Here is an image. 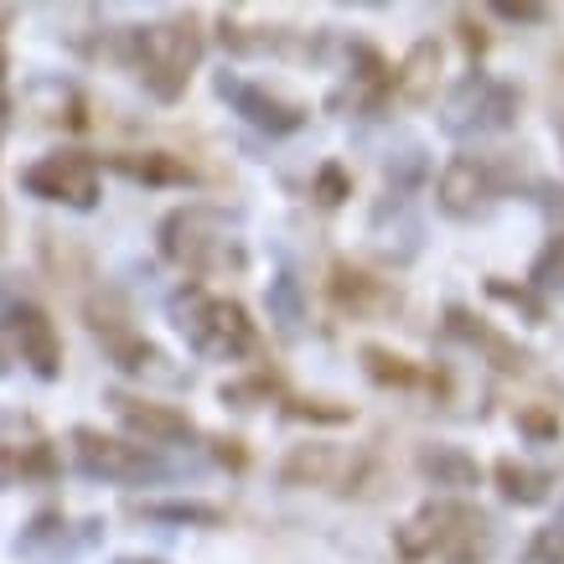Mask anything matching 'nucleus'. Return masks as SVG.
<instances>
[{
	"label": "nucleus",
	"mask_w": 564,
	"mask_h": 564,
	"mask_svg": "<svg viewBox=\"0 0 564 564\" xmlns=\"http://www.w3.org/2000/svg\"><path fill=\"white\" fill-rule=\"evenodd\" d=\"M172 322L197 358L239 362L259 347V332L249 322V311L239 301H228V295L203 291V285H187V291L172 295Z\"/></svg>",
	"instance_id": "f257e3e1"
},
{
	"label": "nucleus",
	"mask_w": 564,
	"mask_h": 564,
	"mask_svg": "<svg viewBox=\"0 0 564 564\" xmlns=\"http://www.w3.org/2000/svg\"><path fill=\"white\" fill-rule=\"evenodd\" d=\"M393 549L404 560H430V554H451V564H477L492 549V518L466 508V502H425L420 513L393 533Z\"/></svg>",
	"instance_id": "f03ea898"
},
{
	"label": "nucleus",
	"mask_w": 564,
	"mask_h": 564,
	"mask_svg": "<svg viewBox=\"0 0 564 564\" xmlns=\"http://www.w3.org/2000/svg\"><path fill=\"white\" fill-rule=\"evenodd\" d=\"M130 63H135L140 84L151 88L155 99H182L192 68L203 63V32L192 17L155 21V26H135L130 32Z\"/></svg>",
	"instance_id": "7ed1b4c3"
},
{
	"label": "nucleus",
	"mask_w": 564,
	"mask_h": 564,
	"mask_svg": "<svg viewBox=\"0 0 564 564\" xmlns=\"http://www.w3.org/2000/svg\"><path fill=\"white\" fill-rule=\"evenodd\" d=\"M73 466L94 481H120V487H151V481H172L187 466L161 456L145 441H120V435H104V430L78 425L73 430Z\"/></svg>",
	"instance_id": "20e7f679"
},
{
	"label": "nucleus",
	"mask_w": 564,
	"mask_h": 564,
	"mask_svg": "<svg viewBox=\"0 0 564 564\" xmlns=\"http://www.w3.org/2000/svg\"><path fill=\"white\" fill-rule=\"evenodd\" d=\"M523 109V88L492 73H466L462 84L441 99V130L456 140H481V135H502L518 124Z\"/></svg>",
	"instance_id": "39448f33"
},
{
	"label": "nucleus",
	"mask_w": 564,
	"mask_h": 564,
	"mask_svg": "<svg viewBox=\"0 0 564 564\" xmlns=\"http://www.w3.org/2000/svg\"><path fill=\"white\" fill-rule=\"evenodd\" d=\"M161 254L182 264V270H197V274H213V270H243V249L228 239V213L218 207H176L172 218L161 223Z\"/></svg>",
	"instance_id": "423d86ee"
},
{
	"label": "nucleus",
	"mask_w": 564,
	"mask_h": 564,
	"mask_svg": "<svg viewBox=\"0 0 564 564\" xmlns=\"http://www.w3.org/2000/svg\"><path fill=\"white\" fill-rule=\"evenodd\" d=\"M21 187L42 197V203H63L73 213H88L99 203V161L84 151H52L21 172Z\"/></svg>",
	"instance_id": "0eeeda50"
},
{
	"label": "nucleus",
	"mask_w": 564,
	"mask_h": 564,
	"mask_svg": "<svg viewBox=\"0 0 564 564\" xmlns=\"http://www.w3.org/2000/svg\"><path fill=\"white\" fill-rule=\"evenodd\" d=\"M213 88H218V99L228 104L243 124H254L264 135H295V130L306 124V109H301V104L280 99V94H270L264 84H249L239 73H218Z\"/></svg>",
	"instance_id": "6e6552de"
},
{
	"label": "nucleus",
	"mask_w": 564,
	"mask_h": 564,
	"mask_svg": "<svg viewBox=\"0 0 564 564\" xmlns=\"http://www.w3.org/2000/svg\"><path fill=\"white\" fill-rule=\"evenodd\" d=\"M497 197H502V182H497V166L487 155H456V161H445L441 182H435V203L451 218H477Z\"/></svg>",
	"instance_id": "1a4fd4ad"
},
{
	"label": "nucleus",
	"mask_w": 564,
	"mask_h": 564,
	"mask_svg": "<svg viewBox=\"0 0 564 564\" xmlns=\"http://www.w3.org/2000/svg\"><path fill=\"white\" fill-rule=\"evenodd\" d=\"M11 337H17L21 347V362L32 368L36 378H57L63 373V343H57V326H52V316L42 306H26L21 301L17 311H11Z\"/></svg>",
	"instance_id": "9d476101"
},
{
	"label": "nucleus",
	"mask_w": 564,
	"mask_h": 564,
	"mask_svg": "<svg viewBox=\"0 0 564 564\" xmlns=\"http://www.w3.org/2000/svg\"><path fill=\"white\" fill-rule=\"evenodd\" d=\"M109 404L124 420V430H135L145 445H182L197 435V425L172 404H151V399H130V393H109Z\"/></svg>",
	"instance_id": "9b49d317"
},
{
	"label": "nucleus",
	"mask_w": 564,
	"mask_h": 564,
	"mask_svg": "<svg viewBox=\"0 0 564 564\" xmlns=\"http://www.w3.org/2000/svg\"><path fill=\"white\" fill-rule=\"evenodd\" d=\"M343 466L352 471L358 462H347L343 451H332V445H295L285 466H280V481L285 487H337L343 481ZM343 492V487H337Z\"/></svg>",
	"instance_id": "f8f14e48"
},
{
	"label": "nucleus",
	"mask_w": 564,
	"mask_h": 564,
	"mask_svg": "<svg viewBox=\"0 0 564 564\" xmlns=\"http://www.w3.org/2000/svg\"><path fill=\"white\" fill-rule=\"evenodd\" d=\"M445 326H451V337H462L466 347H477V352H487L492 358V368H502V373H523V362H529V352L523 347H513L508 337H497L492 326H481L471 311L451 306L445 311Z\"/></svg>",
	"instance_id": "ddd939ff"
},
{
	"label": "nucleus",
	"mask_w": 564,
	"mask_h": 564,
	"mask_svg": "<svg viewBox=\"0 0 564 564\" xmlns=\"http://www.w3.org/2000/svg\"><path fill=\"white\" fill-rule=\"evenodd\" d=\"M109 166L124 172L130 182H145V187H192V166L166 151H130V155H115Z\"/></svg>",
	"instance_id": "4468645a"
},
{
	"label": "nucleus",
	"mask_w": 564,
	"mask_h": 564,
	"mask_svg": "<svg viewBox=\"0 0 564 564\" xmlns=\"http://www.w3.org/2000/svg\"><path fill=\"white\" fill-rule=\"evenodd\" d=\"M492 481H497V492L508 497V502H518V508H539V502H549V492H554V471L523 466V462H513V456L492 466Z\"/></svg>",
	"instance_id": "2eb2a0df"
},
{
	"label": "nucleus",
	"mask_w": 564,
	"mask_h": 564,
	"mask_svg": "<svg viewBox=\"0 0 564 564\" xmlns=\"http://www.w3.org/2000/svg\"><path fill=\"white\" fill-rule=\"evenodd\" d=\"M88 539H68V518L63 513H36L17 539V554L21 560H47V554H73L84 549Z\"/></svg>",
	"instance_id": "dca6fc26"
},
{
	"label": "nucleus",
	"mask_w": 564,
	"mask_h": 564,
	"mask_svg": "<svg viewBox=\"0 0 564 564\" xmlns=\"http://www.w3.org/2000/svg\"><path fill=\"white\" fill-rule=\"evenodd\" d=\"M420 477L435 481V487H477L481 481V466L466 456V451H456V445H425L420 451Z\"/></svg>",
	"instance_id": "f3484780"
},
{
	"label": "nucleus",
	"mask_w": 564,
	"mask_h": 564,
	"mask_svg": "<svg viewBox=\"0 0 564 564\" xmlns=\"http://www.w3.org/2000/svg\"><path fill=\"white\" fill-rule=\"evenodd\" d=\"M57 471V451L47 441H26V445H0V477L11 481H42Z\"/></svg>",
	"instance_id": "a211bd4d"
},
{
	"label": "nucleus",
	"mask_w": 564,
	"mask_h": 564,
	"mask_svg": "<svg viewBox=\"0 0 564 564\" xmlns=\"http://www.w3.org/2000/svg\"><path fill=\"white\" fill-rule=\"evenodd\" d=\"M435 73H441V47L435 42H414V52L404 57V68L393 78V88L404 94V99H430V88H435Z\"/></svg>",
	"instance_id": "6ab92c4d"
},
{
	"label": "nucleus",
	"mask_w": 564,
	"mask_h": 564,
	"mask_svg": "<svg viewBox=\"0 0 564 564\" xmlns=\"http://www.w3.org/2000/svg\"><path fill=\"white\" fill-rule=\"evenodd\" d=\"M362 368H368V378L373 383H383V389H414L420 383V368H414L410 358H399V352H389V347H362Z\"/></svg>",
	"instance_id": "aec40b11"
},
{
	"label": "nucleus",
	"mask_w": 564,
	"mask_h": 564,
	"mask_svg": "<svg viewBox=\"0 0 564 564\" xmlns=\"http://www.w3.org/2000/svg\"><path fill=\"white\" fill-rule=\"evenodd\" d=\"M332 295H337V306L343 311H368V306L383 301L378 280H368V274L352 270V264H332Z\"/></svg>",
	"instance_id": "412c9836"
},
{
	"label": "nucleus",
	"mask_w": 564,
	"mask_h": 564,
	"mask_svg": "<svg viewBox=\"0 0 564 564\" xmlns=\"http://www.w3.org/2000/svg\"><path fill=\"white\" fill-rule=\"evenodd\" d=\"M140 518H151V523H203V529H213V523H223V508H213V502H135Z\"/></svg>",
	"instance_id": "4be33fe9"
},
{
	"label": "nucleus",
	"mask_w": 564,
	"mask_h": 564,
	"mask_svg": "<svg viewBox=\"0 0 564 564\" xmlns=\"http://www.w3.org/2000/svg\"><path fill=\"white\" fill-rule=\"evenodd\" d=\"M270 316L280 322V332H295V326L306 322V295H301L295 274H274L270 280Z\"/></svg>",
	"instance_id": "5701e85b"
},
{
	"label": "nucleus",
	"mask_w": 564,
	"mask_h": 564,
	"mask_svg": "<svg viewBox=\"0 0 564 564\" xmlns=\"http://www.w3.org/2000/svg\"><path fill=\"white\" fill-rule=\"evenodd\" d=\"M529 285H533V291H554V295H564V234H554V239L544 243V254L533 259Z\"/></svg>",
	"instance_id": "b1692460"
},
{
	"label": "nucleus",
	"mask_w": 564,
	"mask_h": 564,
	"mask_svg": "<svg viewBox=\"0 0 564 564\" xmlns=\"http://www.w3.org/2000/svg\"><path fill=\"white\" fill-rule=\"evenodd\" d=\"M487 295H492V301H502V306L523 311L529 322H544V316H549L544 295L533 291V285H508V280H487Z\"/></svg>",
	"instance_id": "393cba45"
},
{
	"label": "nucleus",
	"mask_w": 564,
	"mask_h": 564,
	"mask_svg": "<svg viewBox=\"0 0 564 564\" xmlns=\"http://www.w3.org/2000/svg\"><path fill=\"white\" fill-rule=\"evenodd\" d=\"M280 389L270 373H254V378H243V383H223L218 399L223 404H239V410H254V404H270V393Z\"/></svg>",
	"instance_id": "a878e982"
},
{
	"label": "nucleus",
	"mask_w": 564,
	"mask_h": 564,
	"mask_svg": "<svg viewBox=\"0 0 564 564\" xmlns=\"http://www.w3.org/2000/svg\"><path fill=\"white\" fill-rule=\"evenodd\" d=\"M316 197H322L326 207H337L343 197H352V182H347L343 166H322V172H316Z\"/></svg>",
	"instance_id": "bb28decb"
},
{
	"label": "nucleus",
	"mask_w": 564,
	"mask_h": 564,
	"mask_svg": "<svg viewBox=\"0 0 564 564\" xmlns=\"http://www.w3.org/2000/svg\"><path fill=\"white\" fill-rule=\"evenodd\" d=\"M523 564H564V533L560 529H544L529 544V560H523Z\"/></svg>",
	"instance_id": "cd10ccee"
},
{
	"label": "nucleus",
	"mask_w": 564,
	"mask_h": 564,
	"mask_svg": "<svg viewBox=\"0 0 564 564\" xmlns=\"http://www.w3.org/2000/svg\"><path fill=\"white\" fill-rule=\"evenodd\" d=\"M291 420H326V425H343V420H352V410H343V404H311V399H301V404H291Z\"/></svg>",
	"instance_id": "c85d7f7f"
},
{
	"label": "nucleus",
	"mask_w": 564,
	"mask_h": 564,
	"mask_svg": "<svg viewBox=\"0 0 564 564\" xmlns=\"http://www.w3.org/2000/svg\"><path fill=\"white\" fill-rule=\"evenodd\" d=\"M492 11H497L502 21H544V17H549L544 6H513V0H502V6H492Z\"/></svg>",
	"instance_id": "c756f323"
},
{
	"label": "nucleus",
	"mask_w": 564,
	"mask_h": 564,
	"mask_svg": "<svg viewBox=\"0 0 564 564\" xmlns=\"http://www.w3.org/2000/svg\"><path fill=\"white\" fill-rule=\"evenodd\" d=\"M518 425L529 430V435H554V430H560V420H549V414L529 410V414H518Z\"/></svg>",
	"instance_id": "7c9ffc66"
},
{
	"label": "nucleus",
	"mask_w": 564,
	"mask_h": 564,
	"mask_svg": "<svg viewBox=\"0 0 564 564\" xmlns=\"http://www.w3.org/2000/svg\"><path fill=\"white\" fill-rule=\"evenodd\" d=\"M554 130H560V140H564V63H560V73H554Z\"/></svg>",
	"instance_id": "2f4dec72"
},
{
	"label": "nucleus",
	"mask_w": 564,
	"mask_h": 564,
	"mask_svg": "<svg viewBox=\"0 0 564 564\" xmlns=\"http://www.w3.org/2000/svg\"><path fill=\"white\" fill-rule=\"evenodd\" d=\"M218 445V462H234V466H243V451H239V441H213Z\"/></svg>",
	"instance_id": "473e14b6"
},
{
	"label": "nucleus",
	"mask_w": 564,
	"mask_h": 564,
	"mask_svg": "<svg viewBox=\"0 0 564 564\" xmlns=\"http://www.w3.org/2000/svg\"><path fill=\"white\" fill-rule=\"evenodd\" d=\"M17 306H21V301H17L11 291H6V285H0V326L11 322V311H17Z\"/></svg>",
	"instance_id": "72a5a7b5"
},
{
	"label": "nucleus",
	"mask_w": 564,
	"mask_h": 564,
	"mask_svg": "<svg viewBox=\"0 0 564 564\" xmlns=\"http://www.w3.org/2000/svg\"><path fill=\"white\" fill-rule=\"evenodd\" d=\"M115 564H161V560H115Z\"/></svg>",
	"instance_id": "f704fd0d"
},
{
	"label": "nucleus",
	"mask_w": 564,
	"mask_h": 564,
	"mask_svg": "<svg viewBox=\"0 0 564 564\" xmlns=\"http://www.w3.org/2000/svg\"><path fill=\"white\" fill-rule=\"evenodd\" d=\"M0 378H6V358H0Z\"/></svg>",
	"instance_id": "c9c22d12"
},
{
	"label": "nucleus",
	"mask_w": 564,
	"mask_h": 564,
	"mask_svg": "<svg viewBox=\"0 0 564 564\" xmlns=\"http://www.w3.org/2000/svg\"><path fill=\"white\" fill-rule=\"evenodd\" d=\"M560 533H564V518H560Z\"/></svg>",
	"instance_id": "e433bc0d"
},
{
	"label": "nucleus",
	"mask_w": 564,
	"mask_h": 564,
	"mask_svg": "<svg viewBox=\"0 0 564 564\" xmlns=\"http://www.w3.org/2000/svg\"><path fill=\"white\" fill-rule=\"evenodd\" d=\"M0 425H6V420H0Z\"/></svg>",
	"instance_id": "4c0bfd02"
}]
</instances>
